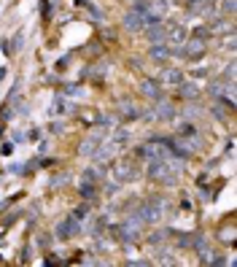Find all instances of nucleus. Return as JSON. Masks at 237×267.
<instances>
[{
	"label": "nucleus",
	"mask_w": 237,
	"mask_h": 267,
	"mask_svg": "<svg viewBox=\"0 0 237 267\" xmlns=\"http://www.w3.org/2000/svg\"><path fill=\"white\" fill-rule=\"evenodd\" d=\"M140 230H143V222H140V219H138L135 213H132V216L127 219V222L121 224L119 230H113V232H116L119 240L129 243V240H138V237H140Z\"/></svg>",
	"instance_id": "obj_1"
},
{
	"label": "nucleus",
	"mask_w": 237,
	"mask_h": 267,
	"mask_svg": "<svg viewBox=\"0 0 237 267\" xmlns=\"http://www.w3.org/2000/svg\"><path fill=\"white\" fill-rule=\"evenodd\" d=\"M81 232V222L75 216H68V219H62L60 224H57V230H54V235L60 237V240H68V237H75Z\"/></svg>",
	"instance_id": "obj_2"
},
{
	"label": "nucleus",
	"mask_w": 237,
	"mask_h": 267,
	"mask_svg": "<svg viewBox=\"0 0 237 267\" xmlns=\"http://www.w3.org/2000/svg\"><path fill=\"white\" fill-rule=\"evenodd\" d=\"M113 178H116V184H129V181H135L138 178V167L132 165V162H119V167H116V173H113Z\"/></svg>",
	"instance_id": "obj_3"
},
{
	"label": "nucleus",
	"mask_w": 237,
	"mask_h": 267,
	"mask_svg": "<svg viewBox=\"0 0 237 267\" xmlns=\"http://www.w3.org/2000/svg\"><path fill=\"white\" fill-rule=\"evenodd\" d=\"M124 27H127V30H132V33L143 30V27H146V14H140V11L132 8V11L124 16Z\"/></svg>",
	"instance_id": "obj_4"
},
{
	"label": "nucleus",
	"mask_w": 237,
	"mask_h": 267,
	"mask_svg": "<svg viewBox=\"0 0 237 267\" xmlns=\"http://www.w3.org/2000/svg\"><path fill=\"white\" fill-rule=\"evenodd\" d=\"M205 52V43L200 41V38H192V41H183L181 46V57H200Z\"/></svg>",
	"instance_id": "obj_5"
},
{
	"label": "nucleus",
	"mask_w": 237,
	"mask_h": 267,
	"mask_svg": "<svg viewBox=\"0 0 237 267\" xmlns=\"http://www.w3.org/2000/svg\"><path fill=\"white\" fill-rule=\"evenodd\" d=\"M159 81H162L165 87H178V84H183V73L175 70V68H167V70H162Z\"/></svg>",
	"instance_id": "obj_6"
},
{
	"label": "nucleus",
	"mask_w": 237,
	"mask_h": 267,
	"mask_svg": "<svg viewBox=\"0 0 237 267\" xmlns=\"http://www.w3.org/2000/svg\"><path fill=\"white\" fill-rule=\"evenodd\" d=\"M140 92H143L148 100H162V87H159V81H143L140 84Z\"/></svg>",
	"instance_id": "obj_7"
},
{
	"label": "nucleus",
	"mask_w": 237,
	"mask_h": 267,
	"mask_svg": "<svg viewBox=\"0 0 237 267\" xmlns=\"http://www.w3.org/2000/svg\"><path fill=\"white\" fill-rule=\"evenodd\" d=\"M156 119H165V122H170V119H175V106H170V103H162V106H156V111H151Z\"/></svg>",
	"instance_id": "obj_8"
},
{
	"label": "nucleus",
	"mask_w": 237,
	"mask_h": 267,
	"mask_svg": "<svg viewBox=\"0 0 237 267\" xmlns=\"http://www.w3.org/2000/svg\"><path fill=\"white\" fill-rule=\"evenodd\" d=\"M151 57H154L156 62H165L167 57H170V46H165V43H151Z\"/></svg>",
	"instance_id": "obj_9"
},
{
	"label": "nucleus",
	"mask_w": 237,
	"mask_h": 267,
	"mask_svg": "<svg viewBox=\"0 0 237 267\" xmlns=\"http://www.w3.org/2000/svg\"><path fill=\"white\" fill-rule=\"evenodd\" d=\"M138 157H146V159H159V157H167L159 146H143L138 149Z\"/></svg>",
	"instance_id": "obj_10"
},
{
	"label": "nucleus",
	"mask_w": 237,
	"mask_h": 267,
	"mask_svg": "<svg viewBox=\"0 0 237 267\" xmlns=\"http://www.w3.org/2000/svg\"><path fill=\"white\" fill-rule=\"evenodd\" d=\"M178 89H181V94L189 98V100L200 98V87H197V84H178Z\"/></svg>",
	"instance_id": "obj_11"
},
{
	"label": "nucleus",
	"mask_w": 237,
	"mask_h": 267,
	"mask_svg": "<svg viewBox=\"0 0 237 267\" xmlns=\"http://www.w3.org/2000/svg\"><path fill=\"white\" fill-rule=\"evenodd\" d=\"M94 192H97V189H94L92 181H84L81 184V197H94Z\"/></svg>",
	"instance_id": "obj_12"
},
{
	"label": "nucleus",
	"mask_w": 237,
	"mask_h": 267,
	"mask_svg": "<svg viewBox=\"0 0 237 267\" xmlns=\"http://www.w3.org/2000/svg\"><path fill=\"white\" fill-rule=\"evenodd\" d=\"M65 111H70L68 106H65V94H57V100H54V113H65Z\"/></svg>",
	"instance_id": "obj_13"
},
{
	"label": "nucleus",
	"mask_w": 237,
	"mask_h": 267,
	"mask_svg": "<svg viewBox=\"0 0 237 267\" xmlns=\"http://www.w3.org/2000/svg\"><path fill=\"white\" fill-rule=\"evenodd\" d=\"M234 6H237V0H224V3H221V11H224L226 16H234Z\"/></svg>",
	"instance_id": "obj_14"
},
{
	"label": "nucleus",
	"mask_w": 237,
	"mask_h": 267,
	"mask_svg": "<svg viewBox=\"0 0 237 267\" xmlns=\"http://www.w3.org/2000/svg\"><path fill=\"white\" fill-rule=\"evenodd\" d=\"M100 176H102V170H97V167H89L87 173H84V181H92V184H94V181H97Z\"/></svg>",
	"instance_id": "obj_15"
},
{
	"label": "nucleus",
	"mask_w": 237,
	"mask_h": 267,
	"mask_svg": "<svg viewBox=\"0 0 237 267\" xmlns=\"http://www.w3.org/2000/svg\"><path fill=\"white\" fill-rule=\"evenodd\" d=\"M121 113H124V119H135V116H138V108L124 106V108H121Z\"/></svg>",
	"instance_id": "obj_16"
},
{
	"label": "nucleus",
	"mask_w": 237,
	"mask_h": 267,
	"mask_svg": "<svg viewBox=\"0 0 237 267\" xmlns=\"http://www.w3.org/2000/svg\"><path fill=\"white\" fill-rule=\"evenodd\" d=\"M65 94H70V98H81L84 89L81 87H68V89H65Z\"/></svg>",
	"instance_id": "obj_17"
},
{
	"label": "nucleus",
	"mask_w": 237,
	"mask_h": 267,
	"mask_svg": "<svg viewBox=\"0 0 237 267\" xmlns=\"http://www.w3.org/2000/svg\"><path fill=\"white\" fill-rule=\"evenodd\" d=\"M87 211H89V208H87V205H81V208H78V211H75L73 216H75V219H78V222H81V219H87Z\"/></svg>",
	"instance_id": "obj_18"
},
{
	"label": "nucleus",
	"mask_w": 237,
	"mask_h": 267,
	"mask_svg": "<svg viewBox=\"0 0 237 267\" xmlns=\"http://www.w3.org/2000/svg\"><path fill=\"white\" fill-rule=\"evenodd\" d=\"M207 73H210L207 68H202V70H194V79H197V76H200V79H202V76H207Z\"/></svg>",
	"instance_id": "obj_19"
},
{
	"label": "nucleus",
	"mask_w": 237,
	"mask_h": 267,
	"mask_svg": "<svg viewBox=\"0 0 237 267\" xmlns=\"http://www.w3.org/2000/svg\"><path fill=\"white\" fill-rule=\"evenodd\" d=\"M3 76H6V68H0V79H3Z\"/></svg>",
	"instance_id": "obj_20"
}]
</instances>
